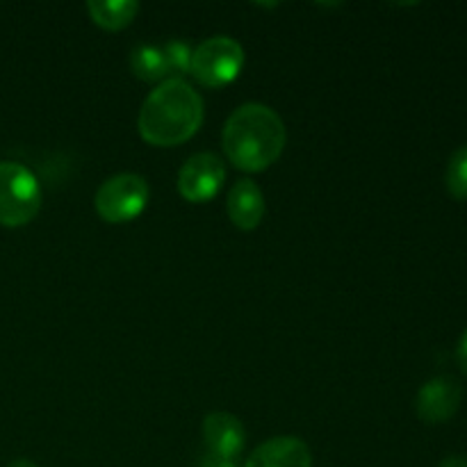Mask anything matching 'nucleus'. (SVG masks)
Masks as SVG:
<instances>
[{
  "label": "nucleus",
  "instance_id": "nucleus-1",
  "mask_svg": "<svg viewBox=\"0 0 467 467\" xmlns=\"http://www.w3.org/2000/svg\"><path fill=\"white\" fill-rule=\"evenodd\" d=\"M285 144V123L269 105L244 103L223 123V153L242 171L260 173L269 169L281 158Z\"/></svg>",
  "mask_w": 467,
  "mask_h": 467
},
{
  "label": "nucleus",
  "instance_id": "nucleus-2",
  "mask_svg": "<svg viewBox=\"0 0 467 467\" xmlns=\"http://www.w3.org/2000/svg\"><path fill=\"white\" fill-rule=\"evenodd\" d=\"M203 123V99L199 91L185 80L169 78L160 82L141 103L137 117L140 137L150 146L185 144L199 132Z\"/></svg>",
  "mask_w": 467,
  "mask_h": 467
},
{
  "label": "nucleus",
  "instance_id": "nucleus-3",
  "mask_svg": "<svg viewBox=\"0 0 467 467\" xmlns=\"http://www.w3.org/2000/svg\"><path fill=\"white\" fill-rule=\"evenodd\" d=\"M41 210V187L35 173L16 162H0V226L30 223Z\"/></svg>",
  "mask_w": 467,
  "mask_h": 467
},
{
  "label": "nucleus",
  "instance_id": "nucleus-4",
  "mask_svg": "<svg viewBox=\"0 0 467 467\" xmlns=\"http://www.w3.org/2000/svg\"><path fill=\"white\" fill-rule=\"evenodd\" d=\"M244 62V48L240 41L223 35L210 36V39L201 41L192 53L190 76L196 78L199 85L219 89L240 78Z\"/></svg>",
  "mask_w": 467,
  "mask_h": 467
},
{
  "label": "nucleus",
  "instance_id": "nucleus-5",
  "mask_svg": "<svg viewBox=\"0 0 467 467\" xmlns=\"http://www.w3.org/2000/svg\"><path fill=\"white\" fill-rule=\"evenodd\" d=\"M96 213L108 223H128L149 205V185L137 173H117L96 192Z\"/></svg>",
  "mask_w": 467,
  "mask_h": 467
},
{
  "label": "nucleus",
  "instance_id": "nucleus-6",
  "mask_svg": "<svg viewBox=\"0 0 467 467\" xmlns=\"http://www.w3.org/2000/svg\"><path fill=\"white\" fill-rule=\"evenodd\" d=\"M226 182V164L214 153H194L178 171V194L187 203H208Z\"/></svg>",
  "mask_w": 467,
  "mask_h": 467
},
{
  "label": "nucleus",
  "instance_id": "nucleus-7",
  "mask_svg": "<svg viewBox=\"0 0 467 467\" xmlns=\"http://www.w3.org/2000/svg\"><path fill=\"white\" fill-rule=\"evenodd\" d=\"M461 401H463V386L450 374H441L420 388L415 410L424 424H445L459 413Z\"/></svg>",
  "mask_w": 467,
  "mask_h": 467
},
{
  "label": "nucleus",
  "instance_id": "nucleus-8",
  "mask_svg": "<svg viewBox=\"0 0 467 467\" xmlns=\"http://www.w3.org/2000/svg\"><path fill=\"white\" fill-rule=\"evenodd\" d=\"M203 445L205 454L217 459L237 461L246 447L244 424L231 413H210L203 420Z\"/></svg>",
  "mask_w": 467,
  "mask_h": 467
},
{
  "label": "nucleus",
  "instance_id": "nucleus-9",
  "mask_svg": "<svg viewBox=\"0 0 467 467\" xmlns=\"http://www.w3.org/2000/svg\"><path fill=\"white\" fill-rule=\"evenodd\" d=\"M244 467H313V454L301 438L276 436L255 447Z\"/></svg>",
  "mask_w": 467,
  "mask_h": 467
},
{
  "label": "nucleus",
  "instance_id": "nucleus-10",
  "mask_svg": "<svg viewBox=\"0 0 467 467\" xmlns=\"http://www.w3.org/2000/svg\"><path fill=\"white\" fill-rule=\"evenodd\" d=\"M265 210H267V203H265L263 192L254 181L244 178V181H237L233 185L226 201V213L233 226H237L240 231H254L263 222Z\"/></svg>",
  "mask_w": 467,
  "mask_h": 467
},
{
  "label": "nucleus",
  "instance_id": "nucleus-11",
  "mask_svg": "<svg viewBox=\"0 0 467 467\" xmlns=\"http://www.w3.org/2000/svg\"><path fill=\"white\" fill-rule=\"evenodd\" d=\"M85 7L91 21L108 32L123 30L140 14V3L135 0H89Z\"/></svg>",
  "mask_w": 467,
  "mask_h": 467
},
{
  "label": "nucleus",
  "instance_id": "nucleus-12",
  "mask_svg": "<svg viewBox=\"0 0 467 467\" xmlns=\"http://www.w3.org/2000/svg\"><path fill=\"white\" fill-rule=\"evenodd\" d=\"M130 68L137 80L141 82H164L169 80V67L164 59L162 46L141 44L132 48Z\"/></svg>",
  "mask_w": 467,
  "mask_h": 467
},
{
  "label": "nucleus",
  "instance_id": "nucleus-13",
  "mask_svg": "<svg viewBox=\"0 0 467 467\" xmlns=\"http://www.w3.org/2000/svg\"><path fill=\"white\" fill-rule=\"evenodd\" d=\"M445 185L451 199L467 201V144L451 153L445 171Z\"/></svg>",
  "mask_w": 467,
  "mask_h": 467
},
{
  "label": "nucleus",
  "instance_id": "nucleus-14",
  "mask_svg": "<svg viewBox=\"0 0 467 467\" xmlns=\"http://www.w3.org/2000/svg\"><path fill=\"white\" fill-rule=\"evenodd\" d=\"M162 53H164V59H167L169 78H178V80H182V76L192 71V53H194V48H192L187 41H181V39L164 41Z\"/></svg>",
  "mask_w": 467,
  "mask_h": 467
},
{
  "label": "nucleus",
  "instance_id": "nucleus-15",
  "mask_svg": "<svg viewBox=\"0 0 467 467\" xmlns=\"http://www.w3.org/2000/svg\"><path fill=\"white\" fill-rule=\"evenodd\" d=\"M456 358H459L461 372H463L465 377H467V328H465V333H463V336H461V340H459V349H456Z\"/></svg>",
  "mask_w": 467,
  "mask_h": 467
},
{
  "label": "nucleus",
  "instance_id": "nucleus-16",
  "mask_svg": "<svg viewBox=\"0 0 467 467\" xmlns=\"http://www.w3.org/2000/svg\"><path fill=\"white\" fill-rule=\"evenodd\" d=\"M201 467H240V465H237V461L217 459V456L203 454V459H201Z\"/></svg>",
  "mask_w": 467,
  "mask_h": 467
},
{
  "label": "nucleus",
  "instance_id": "nucleus-17",
  "mask_svg": "<svg viewBox=\"0 0 467 467\" xmlns=\"http://www.w3.org/2000/svg\"><path fill=\"white\" fill-rule=\"evenodd\" d=\"M438 467H467V459L465 456H447Z\"/></svg>",
  "mask_w": 467,
  "mask_h": 467
},
{
  "label": "nucleus",
  "instance_id": "nucleus-18",
  "mask_svg": "<svg viewBox=\"0 0 467 467\" xmlns=\"http://www.w3.org/2000/svg\"><path fill=\"white\" fill-rule=\"evenodd\" d=\"M7 467H39V465L32 463V461H27V459H16V461H12Z\"/></svg>",
  "mask_w": 467,
  "mask_h": 467
}]
</instances>
